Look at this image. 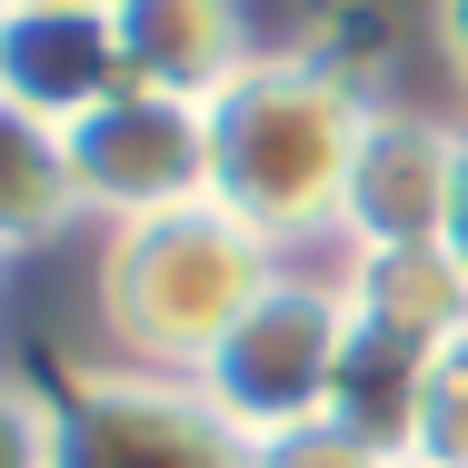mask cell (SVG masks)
I'll return each mask as SVG.
<instances>
[{
    "label": "cell",
    "mask_w": 468,
    "mask_h": 468,
    "mask_svg": "<svg viewBox=\"0 0 468 468\" xmlns=\"http://www.w3.org/2000/svg\"><path fill=\"white\" fill-rule=\"evenodd\" d=\"M359 130H369V90L339 60L260 50L229 90L209 100V199L229 219H250L270 250L329 239L339 199H349Z\"/></svg>",
    "instance_id": "6da1fadb"
},
{
    "label": "cell",
    "mask_w": 468,
    "mask_h": 468,
    "mask_svg": "<svg viewBox=\"0 0 468 468\" xmlns=\"http://www.w3.org/2000/svg\"><path fill=\"white\" fill-rule=\"evenodd\" d=\"M270 280H280V250L219 199H189L100 239V319L130 369L199 378V359L239 329V309Z\"/></svg>",
    "instance_id": "7a4b0ae2"
},
{
    "label": "cell",
    "mask_w": 468,
    "mask_h": 468,
    "mask_svg": "<svg viewBox=\"0 0 468 468\" xmlns=\"http://www.w3.org/2000/svg\"><path fill=\"white\" fill-rule=\"evenodd\" d=\"M339 359H349V289L280 270V280L239 309V329L199 359V388H209V409L260 449V439H280V429L329 419Z\"/></svg>",
    "instance_id": "3957f363"
},
{
    "label": "cell",
    "mask_w": 468,
    "mask_h": 468,
    "mask_svg": "<svg viewBox=\"0 0 468 468\" xmlns=\"http://www.w3.org/2000/svg\"><path fill=\"white\" fill-rule=\"evenodd\" d=\"M50 468H250V439L170 369H70L50 388Z\"/></svg>",
    "instance_id": "277c9868"
},
{
    "label": "cell",
    "mask_w": 468,
    "mask_h": 468,
    "mask_svg": "<svg viewBox=\"0 0 468 468\" xmlns=\"http://www.w3.org/2000/svg\"><path fill=\"white\" fill-rule=\"evenodd\" d=\"M60 140H70V170H80V209H100L110 229L209 199V100H170L130 80L100 110H80Z\"/></svg>",
    "instance_id": "5b68a950"
},
{
    "label": "cell",
    "mask_w": 468,
    "mask_h": 468,
    "mask_svg": "<svg viewBox=\"0 0 468 468\" xmlns=\"http://www.w3.org/2000/svg\"><path fill=\"white\" fill-rule=\"evenodd\" d=\"M459 170H468V130L429 120V110H399V100H369L349 199H339V239L349 250H429L449 229Z\"/></svg>",
    "instance_id": "8992f818"
},
{
    "label": "cell",
    "mask_w": 468,
    "mask_h": 468,
    "mask_svg": "<svg viewBox=\"0 0 468 468\" xmlns=\"http://www.w3.org/2000/svg\"><path fill=\"white\" fill-rule=\"evenodd\" d=\"M110 90H130L110 10H40V0L0 10V100H20V110H40V120L70 130Z\"/></svg>",
    "instance_id": "52a82bcc"
},
{
    "label": "cell",
    "mask_w": 468,
    "mask_h": 468,
    "mask_svg": "<svg viewBox=\"0 0 468 468\" xmlns=\"http://www.w3.org/2000/svg\"><path fill=\"white\" fill-rule=\"evenodd\" d=\"M110 30H120V70L170 100H219L260 60L239 0H110Z\"/></svg>",
    "instance_id": "ba28073f"
},
{
    "label": "cell",
    "mask_w": 468,
    "mask_h": 468,
    "mask_svg": "<svg viewBox=\"0 0 468 468\" xmlns=\"http://www.w3.org/2000/svg\"><path fill=\"white\" fill-rule=\"evenodd\" d=\"M339 289H349V319L359 329L419 339V349H439V339L468 329V280H459V260L439 239L429 250H349L339 260Z\"/></svg>",
    "instance_id": "9c48e42d"
},
{
    "label": "cell",
    "mask_w": 468,
    "mask_h": 468,
    "mask_svg": "<svg viewBox=\"0 0 468 468\" xmlns=\"http://www.w3.org/2000/svg\"><path fill=\"white\" fill-rule=\"evenodd\" d=\"M429 359H439V349L388 339V329H359V319H349V359H339V388H329V419H339L349 439H369L378 459L409 468V449H419V388H429Z\"/></svg>",
    "instance_id": "30bf717a"
},
{
    "label": "cell",
    "mask_w": 468,
    "mask_h": 468,
    "mask_svg": "<svg viewBox=\"0 0 468 468\" xmlns=\"http://www.w3.org/2000/svg\"><path fill=\"white\" fill-rule=\"evenodd\" d=\"M80 219V170H70V140L60 120L0 100V260L10 250H40Z\"/></svg>",
    "instance_id": "8fae6325"
},
{
    "label": "cell",
    "mask_w": 468,
    "mask_h": 468,
    "mask_svg": "<svg viewBox=\"0 0 468 468\" xmlns=\"http://www.w3.org/2000/svg\"><path fill=\"white\" fill-rule=\"evenodd\" d=\"M409 468H468V329H459V339H439V359H429Z\"/></svg>",
    "instance_id": "7c38bea8"
},
{
    "label": "cell",
    "mask_w": 468,
    "mask_h": 468,
    "mask_svg": "<svg viewBox=\"0 0 468 468\" xmlns=\"http://www.w3.org/2000/svg\"><path fill=\"white\" fill-rule=\"evenodd\" d=\"M250 468H399V459H378L369 439H349L339 419H309V429L260 439V449H250Z\"/></svg>",
    "instance_id": "4fadbf2b"
},
{
    "label": "cell",
    "mask_w": 468,
    "mask_h": 468,
    "mask_svg": "<svg viewBox=\"0 0 468 468\" xmlns=\"http://www.w3.org/2000/svg\"><path fill=\"white\" fill-rule=\"evenodd\" d=\"M0 468H50V388L0 378Z\"/></svg>",
    "instance_id": "5bb4252c"
},
{
    "label": "cell",
    "mask_w": 468,
    "mask_h": 468,
    "mask_svg": "<svg viewBox=\"0 0 468 468\" xmlns=\"http://www.w3.org/2000/svg\"><path fill=\"white\" fill-rule=\"evenodd\" d=\"M429 30H439V50H449V70L468 80V0H429Z\"/></svg>",
    "instance_id": "9a60e30c"
},
{
    "label": "cell",
    "mask_w": 468,
    "mask_h": 468,
    "mask_svg": "<svg viewBox=\"0 0 468 468\" xmlns=\"http://www.w3.org/2000/svg\"><path fill=\"white\" fill-rule=\"evenodd\" d=\"M439 250L459 260V280H468V170H459V199H449V229H439Z\"/></svg>",
    "instance_id": "2e32d148"
},
{
    "label": "cell",
    "mask_w": 468,
    "mask_h": 468,
    "mask_svg": "<svg viewBox=\"0 0 468 468\" xmlns=\"http://www.w3.org/2000/svg\"><path fill=\"white\" fill-rule=\"evenodd\" d=\"M40 10H110V0H40Z\"/></svg>",
    "instance_id": "e0dca14e"
},
{
    "label": "cell",
    "mask_w": 468,
    "mask_h": 468,
    "mask_svg": "<svg viewBox=\"0 0 468 468\" xmlns=\"http://www.w3.org/2000/svg\"><path fill=\"white\" fill-rule=\"evenodd\" d=\"M0 10H10V0H0Z\"/></svg>",
    "instance_id": "ac0fdd59"
}]
</instances>
